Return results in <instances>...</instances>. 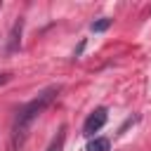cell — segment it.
<instances>
[{
  "label": "cell",
  "mask_w": 151,
  "mask_h": 151,
  "mask_svg": "<svg viewBox=\"0 0 151 151\" xmlns=\"http://www.w3.org/2000/svg\"><path fill=\"white\" fill-rule=\"evenodd\" d=\"M59 92H61L59 85H50V87H45L42 92H38L31 101H26L17 111V118H14V125H12V139H9L12 151H21V146L26 144V137L31 132V125L40 118V113L54 101V97Z\"/></svg>",
  "instance_id": "6da1fadb"
},
{
  "label": "cell",
  "mask_w": 151,
  "mask_h": 151,
  "mask_svg": "<svg viewBox=\"0 0 151 151\" xmlns=\"http://www.w3.org/2000/svg\"><path fill=\"white\" fill-rule=\"evenodd\" d=\"M106 120H109V111H106V106H97L87 118H85V123H83V134H94V132H99L104 125H106Z\"/></svg>",
  "instance_id": "7a4b0ae2"
},
{
  "label": "cell",
  "mask_w": 151,
  "mask_h": 151,
  "mask_svg": "<svg viewBox=\"0 0 151 151\" xmlns=\"http://www.w3.org/2000/svg\"><path fill=\"white\" fill-rule=\"evenodd\" d=\"M21 26H24V21L19 19V21L14 24L12 33H9V45H7V52H9V54H12V52H17V50H19V45H21Z\"/></svg>",
  "instance_id": "3957f363"
},
{
  "label": "cell",
  "mask_w": 151,
  "mask_h": 151,
  "mask_svg": "<svg viewBox=\"0 0 151 151\" xmlns=\"http://www.w3.org/2000/svg\"><path fill=\"white\" fill-rule=\"evenodd\" d=\"M64 142H66V125H59V130H57V134L52 137L47 151H61V149H64Z\"/></svg>",
  "instance_id": "277c9868"
},
{
  "label": "cell",
  "mask_w": 151,
  "mask_h": 151,
  "mask_svg": "<svg viewBox=\"0 0 151 151\" xmlns=\"http://www.w3.org/2000/svg\"><path fill=\"white\" fill-rule=\"evenodd\" d=\"M85 151H111V142H109L106 137H94V139L85 146Z\"/></svg>",
  "instance_id": "5b68a950"
},
{
  "label": "cell",
  "mask_w": 151,
  "mask_h": 151,
  "mask_svg": "<svg viewBox=\"0 0 151 151\" xmlns=\"http://www.w3.org/2000/svg\"><path fill=\"white\" fill-rule=\"evenodd\" d=\"M109 26H111V19H106V17L99 19V21H92V24H90V28H92L94 33H101V31H106Z\"/></svg>",
  "instance_id": "8992f818"
},
{
  "label": "cell",
  "mask_w": 151,
  "mask_h": 151,
  "mask_svg": "<svg viewBox=\"0 0 151 151\" xmlns=\"http://www.w3.org/2000/svg\"><path fill=\"white\" fill-rule=\"evenodd\" d=\"M7 80H9V76H7V73H2V76H0V85H2V83H7Z\"/></svg>",
  "instance_id": "52a82bcc"
}]
</instances>
